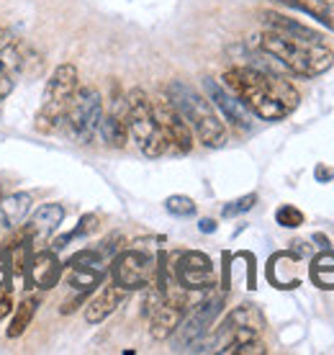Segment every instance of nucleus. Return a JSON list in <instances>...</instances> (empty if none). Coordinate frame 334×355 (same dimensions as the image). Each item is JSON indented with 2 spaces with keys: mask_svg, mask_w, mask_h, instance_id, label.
<instances>
[{
  "mask_svg": "<svg viewBox=\"0 0 334 355\" xmlns=\"http://www.w3.org/2000/svg\"><path fill=\"white\" fill-rule=\"evenodd\" d=\"M224 88L247 106V111L263 121H281L299 108V90L283 75L263 67H234L224 72Z\"/></svg>",
  "mask_w": 334,
  "mask_h": 355,
  "instance_id": "obj_1",
  "label": "nucleus"
},
{
  "mask_svg": "<svg viewBox=\"0 0 334 355\" xmlns=\"http://www.w3.org/2000/svg\"><path fill=\"white\" fill-rule=\"evenodd\" d=\"M260 52H265L281 64V70L296 78H319L326 70H332L334 64V52L324 42L296 39L270 28L260 36Z\"/></svg>",
  "mask_w": 334,
  "mask_h": 355,
  "instance_id": "obj_2",
  "label": "nucleus"
},
{
  "mask_svg": "<svg viewBox=\"0 0 334 355\" xmlns=\"http://www.w3.org/2000/svg\"><path fill=\"white\" fill-rule=\"evenodd\" d=\"M167 98L170 103L180 111L191 132H195V137L201 139L206 147H224L227 144V129H224V121L219 119V114L213 111L211 101L198 93L195 88H191L188 83L183 80H173L167 85Z\"/></svg>",
  "mask_w": 334,
  "mask_h": 355,
  "instance_id": "obj_3",
  "label": "nucleus"
},
{
  "mask_svg": "<svg viewBox=\"0 0 334 355\" xmlns=\"http://www.w3.org/2000/svg\"><path fill=\"white\" fill-rule=\"evenodd\" d=\"M78 90V67L75 64H60L46 83L42 106L36 114V129L44 134L57 132L64 124V114L70 106L72 96Z\"/></svg>",
  "mask_w": 334,
  "mask_h": 355,
  "instance_id": "obj_4",
  "label": "nucleus"
},
{
  "mask_svg": "<svg viewBox=\"0 0 334 355\" xmlns=\"http://www.w3.org/2000/svg\"><path fill=\"white\" fill-rule=\"evenodd\" d=\"M126 124H129V137L134 139V144L139 147L141 155L147 157H159L165 155L167 142L162 137L155 111H152V101L147 98V93L139 88H134L126 96Z\"/></svg>",
  "mask_w": 334,
  "mask_h": 355,
  "instance_id": "obj_5",
  "label": "nucleus"
},
{
  "mask_svg": "<svg viewBox=\"0 0 334 355\" xmlns=\"http://www.w3.org/2000/svg\"><path fill=\"white\" fill-rule=\"evenodd\" d=\"M100 119H103L100 93L96 88L75 90L70 106H67V114H64V124H67V132H70L72 139L80 144H90L93 137L98 134Z\"/></svg>",
  "mask_w": 334,
  "mask_h": 355,
  "instance_id": "obj_6",
  "label": "nucleus"
},
{
  "mask_svg": "<svg viewBox=\"0 0 334 355\" xmlns=\"http://www.w3.org/2000/svg\"><path fill=\"white\" fill-rule=\"evenodd\" d=\"M114 284H118L126 291H141L150 288L157 278V260L147 250H126L114 258Z\"/></svg>",
  "mask_w": 334,
  "mask_h": 355,
  "instance_id": "obj_7",
  "label": "nucleus"
},
{
  "mask_svg": "<svg viewBox=\"0 0 334 355\" xmlns=\"http://www.w3.org/2000/svg\"><path fill=\"white\" fill-rule=\"evenodd\" d=\"M221 306H224V296H211L206 302L195 304L193 311L177 322L175 332H173V343H175V350H188L191 345L201 343L206 338L209 327L213 324V320L221 314Z\"/></svg>",
  "mask_w": 334,
  "mask_h": 355,
  "instance_id": "obj_8",
  "label": "nucleus"
},
{
  "mask_svg": "<svg viewBox=\"0 0 334 355\" xmlns=\"http://www.w3.org/2000/svg\"><path fill=\"white\" fill-rule=\"evenodd\" d=\"M173 268H175L177 286H183L185 291H209L216 284V270H213L211 258L198 250L180 252Z\"/></svg>",
  "mask_w": 334,
  "mask_h": 355,
  "instance_id": "obj_9",
  "label": "nucleus"
},
{
  "mask_svg": "<svg viewBox=\"0 0 334 355\" xmlns=\"http://www.w3.org/2000/svg\"><path fill=\"white\" fill-rule=\"evenodd\" d=\"M152 111H155V119H157L159 129H162L167 147H173L175 152H183V155L193 150V132H191L188 121L180 116V111L170 103V98L152 103Z\"/></svg>",
  "mask_w": 334,
  "mask_h": 355,
  "instance_id": "obj_10",
  "label": "nucleus"
},
{
  "mask_svg": "<svg viewBox=\"0 0 334 355\" xmlns=\"http://www.w3.org/2000/svg\"><path fill=\"white\" fill-rule=\"evenodd\" d=\"M203 85L209 90V98H211L213 106L227 116V121H231L237 129H249V126H252V114L247 111V106L231 93V90H227L224 85H219V83H213L211 78H206Z\"/></svg>",
  "mask_w": 334,
  "mask_h": 355,
  "instance_id": "obj_11",
  "label": "nucleus"
},
{
  "mask_svg": "<svg viewBox=\"0 0 334 355\" xmlns=\"http://www.w3.org/2000/svg\"><path fill=\"white\" fill-rule=\"evenodd\" d=\"M183 311H185V302L183 299H162V302L150 311V335L155 340H167L173 338L175 332L177 322L183 320Z\"/></svg>",
  "mask_w": 334,
  "mask_h": 355,
  "instance_id": "obj_12",
  "label": "nucleus"
},
{
  "mask_svg": "<svg viewBox=\"0 0 334 355\" xmlns=\"http://www.w3.org/2000/svg\"><path fill=\"white\" fill-rule=\"evenodd\" d=\"M126 293L129 291L121 288L118 284L106 286L93 302H88V306H85V322H88V324H100V322H106L108 317L123 304Z\"/></svg>",
  "mask_w": 334,
  "mask_h": 355,
  "instance_id": "obj_13",
  "label": "nucleus"
},
{
  "mask_svg": "<svg viewBox=\"0 0 334 355\" xmlns=\"http://www.w3.org/2000/svg\"><path fill=\"white\" fill-rule=\"evenodd\" d=\"M98 134L108 147H123L129 142V124H126V98H116L114 111L100 119Z\"/></svg>",
  "mask_w": 334,
  "mask_h": 355,
  "instance_id": "obj_14",
  "label": "nucleus"
},
{
  "mask_svg": "<svg viewBox=\"0 0 334 355\" xmlns=\"http://www.w3.org/2000/svg\"><path fill=\"white\" fill-rule=\"evenodd\" d=\"M28 278H31V284L39 286V288H52V286H57L62 278L60 258L54 255L52 250L36 252L34 258H31V263H28Z\"/></svg>",
  "mask_w": 334,
  "mask_h": 355,
  "instance_id": "obj_15",
  "label": "nucleus"
},
{
  "mask_svg": "<svg viewBox=\"0 0 334 355\" xmlns=\"http://www.w3.org/2000/svg\"><path fill=\"white\" fill-rule=\"evenodd\" d=\"M64 222V209L60 204H44L39 206L31 216V224H28V234L34 240H49L54 232L60 230V224Z\"/></svg>",
  "mask_w": 334,
  "mask_h": 355,
  "instance_id": "obj_16",
  "label": "nucleus"
},
{
  "mask_svg": "<svg viewBox=\"0 0 334 355\" xmlns=\"http://www.w3.org/2000/svg\"><path fill=\"white\" fill-rule=\"evenodd\" d=\"M21 70H24V57L18 46L8 44L6 49H0V101H6L13 93Z\"/></svg>",
  "mask_w": 334,
  "mask_h": 355,
  "instance_id": "obj_17",
  "label": "nucleus"
},
{
  "mask_svg": "<svg viewBox=\"0 0 334 355\" xmlns=\"http://www.w3.org/2000/svg\"><path fill=\"white\" fill-rule=\"evenodd\" d=\"M263 24L270 31H281V34L296 36V39H308V42H324V36L314 31V28L304 26L293 18H285L283 13H275V10H265L263 13Z\"/></svg>",
  "mask_w": 334,
  "mask_h": 355,
  "instance_id": "obj_18",
  "label": "nucleus"
},
{
  "mask_svg": "<svg viewBox=\"0 0 334 355\" xmlns=\"http://www.w3.org/2000/svg\"><path fill=\"white\" fill-rule=\"evenodd\" d=\"M278 6H285V8L301 10L311 16L314 21H319L322 26H326L329 31H334V6L329 0H273Z\"/></svg>",
  "mask_w": 334,
  "mask_h": 355,
  "instance_id": "obj_19",
  "label": "nucleus"
},
{
  "mask_svg": "<svg viewBox=\"0 0 334 355\" xmlns=\"http://www.w3.org/2000/svg\"><path fill=\"white\" fill-rule=\"evenodd\" d=\"M31 196L28 193H10L8 198L0 201V219L8 230H16L18 224L24 222L31 211Z\"/></svg>",
  "mask_w": 334,
  "mask_h": 355,
  "instance_id": "obj_20",
  "label": "nucleus"
},
{
  "mask_svg": "<svg viewBox=\"0 0 334 355\" xmlns=\"http://www.w3.org/2000/svg\"><path fill=\"white\" fill-rule=\"evenodd\" d=\"M36 309H39V299H36V296H26V299L16 306V311H13L10 327L6 329V335H8V338H21V335L31 327V322H34V317H36Z\"/></svg>",
  "mask_w": 334,
  "mask_h": 355,
  "instance_id": "obj_21",
  "label": "nucleus"
},
{
  "mask_svg": "<svg viewBox=\"0 0 334 355\" xmlns=\"http://www.w3.org/2000/svg\"><path fill=\"white\" fill-rule=\"evenodd\" d=\"M67 286H72L75 291H85L90 293L96 286H100L106 270H98V268H88V266H67Z\"/></svg>",
  "mask_w": 334,
  "mask_h": 355,
  "instance_id": "obj_22",
  "label": "nucleus"
},
{
  "mask_svg": "<svg viewBox=\"0 0 334 355\" xmlns=\"http://www.w3.org/2000/svg\"><path fill=\"white\" fill-rule=\"evenodd\" d=\"M334 273V252H322L311 263V278L319 288H334V281L329 275Z\"/></svg>",
  "mask_w": 334,
  "mask_h": 355,
  "instance_id": "obj_23",
  "label": "nucleus"
},
{
  "mask_svg": "<svg viewBox=\"0 0 334 355\" xmlns=\"http://www.w3.org/2000/svg\"><path fill=\"white\" fill-rule=\"evenodd\" d=\"M98 230V216H93V214H88V216H82L80 219V227L78 230H72L70 234H64V237H60V240L54 242V250H62L64 245L70 240H78V237H85V234H93V232Z\"/></svg>",
  "mask_w": 334,
  "mask_h": 355,
  "instance_id": "obj_24",
  "label": "nucleus"
},
{
  "mask_svg": "<svg viewBox=\"0 0 334 355\" xmlns=\"http://www.w3.org/2000/svg\"><path fill=\"white\" fill-rule=\"evenodd\" d=\"M165 209L173 214V216H193L195 201L191 196H170L165 201Z\"/></svg>",
  "mask_w": 334,
  "mask_h": 355,
  "instance_id": "obj_25",
  "label": "nucleus"
},
{
  "mask_svg": "<svg viewBox=\"0 0 334 355\" xmlns=\"http://www.w3.org/2000/svg\"><path fill=\"white\" fill-rule=\"evenodd\" d=\"M275 222L281 224V227H285V230H296V227H301L304 224V211L301 209H296V206H281L278 211H275Z\"/></svg>",
  "mask_w": 334,
  "mask_h": 355,
  "instance_id": "obj_26",
  "label": "nucleus"
},
{
  "mask_svg": "<svg viewBox=\"0 0 334 355\" xmlns=\"http://www.w3.org/2000/svg\"><path fill=\"white\" fill-rule=\"evenodd\" d=\"M255 204H257V193H247V196H242V198H237V201H229V204L221 209V214H224L227 219H231V216H239V214L249 211Z\"/></svg>",
  "mask_w": 334,
  "mask_h": 355,
  "instance_id": "obj_27",
  "label": "nucleus"
},
{
  "mask_svg": "<svg viewBox=\"0 0 334 355\" xmlns=\"http://www.w3.org/2000/svg\"><path fill=\"white\" fill-rule=\"evenodd\" d=\"M13 309V296H10L8 286H0V320H6Z\"/></svg>",
  "mask_w": 334,
  "mask_h": 355,
  "instance_id": "obj_28",
  "label": "nucleus"
},
{
  "mask_svg": "<svg viewBox=\"0 0 334 355\" xmlns=\"http://www.w3.org/2000/svg\"><path fill=\"white\" fill-rule=\"evenodd\" d=\"M8 44H13V31L10 28H0V49H6Z\"/></svg>",
  "mask_w": 334,
  "mask_h": 355,
  "instance_id": "obj_29",
  "label": "nucleus"
},
{
  "mask_svg": "<svg viewBox=\"0 0 334 355\" xmlns=\"http://www.w3.org/2000/svg\"><path fill=\"white\" fill-rule=\"evenodd\" d=\"M198 230L206 232V234H211V232H216V222H213V219H201Z\"/></svg>",
  "mask_w": 334,
  "mask_h": 355,
  "instance_id": "obj_30",
  "label": "nucleus"
},
{
  "mask_svg": "<svg viewBox=\"0 0 334 355\" xmlns=\"http://www.w3.org/2000/svg\"><path fill=\"white\" fill-rule=\"evenodd\" d=\"M6 278H8V275H6V270L0 268V286H6Z\"/></svg>",
  "mask_w": 334,
  "mask_h": 355,
  "instance_id": "obj_31",
  "label": "nucleus"
},
{
  "mask_svg": "<svg viewBox=\"0 0 334 355\" xmlns=\"http://www.w3.org/2000/svg\"><path fill=\"white\" fill-rule=\"evenodd\" d=\"M329 3H332V6H334V0H329Z\"/></svg>",
  "mask_w": 334,
  "mask_h": 355,
  "instance_id": "obj_32",
  "label": "nucleus"
}]
</instances>
